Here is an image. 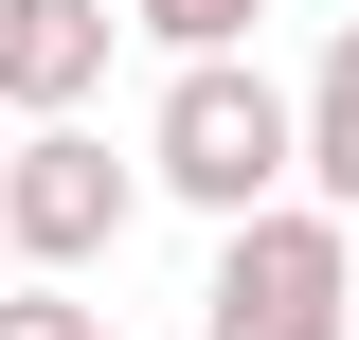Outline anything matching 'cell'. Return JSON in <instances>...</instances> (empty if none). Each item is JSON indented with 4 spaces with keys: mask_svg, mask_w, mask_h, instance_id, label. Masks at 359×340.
Returning a JSON list of instances; mask_svg holds the SVG:
<instances>
[{
    "mask_svg": "<svg viewBox=\"0 0 359 340\" xmlns=\"http://www.w3.org/2000/svg\"><path fill=\"white\" fill-rule=\"evenodd\" d=\"M144 179H162V197H198V215L233 233V215H269L287 179H306V108H287L252 54H180L162 108H144Z\"/></svg>",
    "mask_w": 359,
    "mask_h": 340,
    "instance_id": "obj_1",
    "label": "cell"
},
{
    "mask_svg": "<svg viewBox=\"0 0 359 340\" xmlns=\"http://www.w3.org/2000/svg\"><path fill=\"white\" fill-rule=\"evenodd\" d=\"M359 304V233L323 197H269L216 233V287H198V340H341Z\"/></svg>",
    "mask_w": 359,
    "mask_h": 340,
    "instance_id": "obj_2",
    "label": "cell"
},
{
    "mask_svg": "<svg viewBox=\"0 0 359 340\" xmlns=\"http://www.w3.org/2000/svg\"><path fill=\"white\" fill-rule=\"evenodd\" d=\"M144 215V162H108L90 126H36L18 162H0V251L18 269H108Z\"/></svg>",
    "mask_w": 359,
    "mask_h": 340,
    "instance_id": "obj_3",
    "label": "cell"
},
{
    "mask_svg": "<svg viewBox=\"0 0 359 340\" xmlns=\"http://www.w3.org/2000/svg\"><path fill=\"white\" fill-rule=\"evenodd\" d=\"M108 0H0V108H36V126H72L90 90H108Z\"/></svg>",
    "mask_w": 359,
    "mask_h": 340,
    "instance_id": "obj_4",
    "label": "cell"
},
{
    "mask_svg": "<svg viewBox=\"0 0 359 340\" xmlns=\"http://www.w3.org/2000/svg\"><path fill=\"white\" fill-rule=\"evenodd\" d=\"M287 108H306V197H323V215L359 233V18L323 36V72L287 90Z\"/></svg>",
    "mask_w": 359,
    "mask_h": 340,
    "instance_id": "obj_5",
    "label": "cell"
},
{
    "mask_svg": "<svg viewBox=\"0 0 359 340\" xmlns=\"http://www.w3.org/2000/svg\"><path fill=\"white\" fill-rule=\"evenodd\" d=\"M126 18H144V36H162V54H233V36H252V18H287V0H126Z\"/></svg>",
    "mask_w": 359,
    "mask_h": 340,
    "instance_id": "obj_6",
    "label": "cell"
},
{
    "mask_svg": "<svg viewBox=\"0 0 359 340\" xmlns=\"http://www.w3.org/2000/svg\"><path fill=\"white\" fill-rule=\"evenodd\" d=\"M0 340H108V304H72V287L36 269V287H0Z\"/></svg>",
    "mask_w": 359,
    "mask_h": 340,
    "instance_id": "obj_7",
    "label": "cell"
},
{
    "mask_svg": "<svg viewBox=\"0 0 359 340\" xmlns=\"http://www.w3.org/2000/svg\"><path fill=\"white\" fill-rule=\"evenodd\" d=\"M0 287H18V251H0Z\"/></svg>",
    "mask_w": 359,
    "mask_h": 340,
    "instance_id": "obj_8",
    "label": "cell"
},
{
    "mask_svg": "<svg viewBox=\"0 0 359 340\" xmlns=\"http://www.w3.org/2000/svg\"><path fill=\"white\" fill-rule=\"evenodd\" d=\"M108 340H126V323H108Z\"/></svg>",
    "mask_w": 359,
    "mask_h": 340,
    "instance_id": "obj_9",
    "label": "cell"
}]
</instances>
